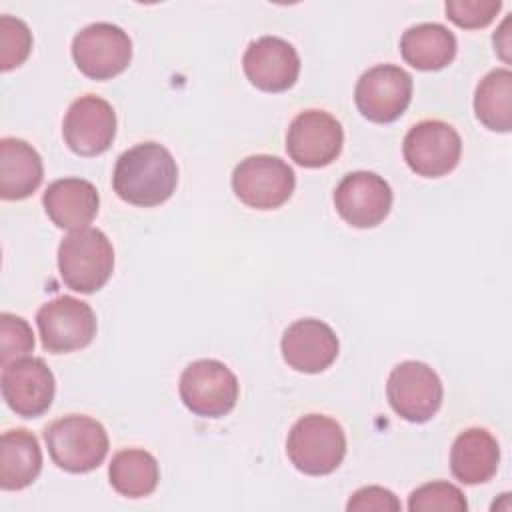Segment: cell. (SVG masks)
Returning a JSON list of instances; mask_svg holds the SVG:
<instances>
[{"mask_svg": "<svg viewBox=\"0 0 512 512\" xmlns=\"http://www.w3.org/2000/svg\"><path fill=\"white\" fill-rule=\"evenodd\" d=\"M178 184V166L168 148L142 142L124 150L114 166L112 188L132 206L152 208L166 202Z\"/></svg>", "mask_w": 512, "mask_h": 512, "instance_id": "obj_1", "label": "cell"}, {"mask_svg": "<svg viewBox=\"0 0 512 512\" xmlns=\"http://www.w3.org/2000/svg\"><path fill=\"white\" fill-rule=\"evenodd\" d=\"M44 442L52 462L72 474L96 470L110 448L106 428L84 414H68L48 424Z\"/></svg>", "mask_w": 512, "mask_h": 512, "instance_id": "obj_2", "label": "cell"}, {"mask_svg": "<svg viewBox=\"0 0 512 512\" xmlns=\"http://www.w3.org/2000/svg\"><path fill=\"white\" fill-rule=\"evenodd\" d=\"M58 270L62 282L82 294L100 290L114 270V248L98 228L70 232L58 246Z\"/></svg>", "mask_w": 512, "mask_h": 512, "instance_id": "obj_3", "label": "cell"}, {"mask_svg": "<svg viewBox=\"0 0 512 512\" xmlns=\"http://www.w3.org/2000/svg\"><path fill=\"white\" fill-rule=\"evenodd\" d=\"M286 454L296 470L308 476L332 474L346 456L342 426L324 414H306L290 428Z\"/></svg>", "mask_w": 512, "mask_h": 512, "instance_id": "obj_4", "label": "cell"}, {"mask_svg": "<svg viewBox=\"0 0 512 512\" xmlns=\"http://www.w3.org/2000/svg\"><path fill=\"white\" fill-rule=\"evenodd\" d=\"M184 406L202 418H220L234 410L240 384L236 374L220 360L202 358L190 362L178 382Z\"/></svg>", "mask_w": 512, "mask_h": 512, "instance_id": "obj_5", "label": "cell"}, {"mask_svg": "<svg viewBox=\"0 0 512 512\" xmlns=\"http://www.w3.org/2000/svg\"><path fill=\"white\" fill-rule=\"evenodd\" d=\"M294 186V170L282 158L270 154L248 156L232 172L236 198L256 210L280 208L292 196Z\"/></svg>", "mask_w": 512, "mask_h": 512, "instance_id": "obj_6", "label": "cell"}, {"mask_svg": "<svg viewBox=\"0 0 512 512\" xmlns=\"http://www.w3.org/2000/svg\"><path fill=\"white\" fill-rule=\"evenodd\" d=\"M386 396L400 418L422 424L440 410L444 388L438 374L428 364L406 360L392 368Z\"/></svg>", "mask_w": 512, "mask_h": 512, "instance_id": "obj_7", "label": "cell"}, {"mask_svg": "<svg viewBox=\"0 0 512 512\" xmlns=\"http://www.w3.org/2000/svg\"><path fill=\"white\" fill-rule=\"evenodd\" d=\"M72 58L84 76L110 80L128 68L132 40L128 32L112 22H94L74 36Z\"/></svg>", "mask_w": 512, "mask_h": 512, "instance_id": "obj_8", "label": "cell"}, {"mask_svg": "<svg viewBox=\"0 0 512 512\" xmlns=\"http://www.w3.org/2000/svg\"><path fill=\"white\" fill-rule=\"evenodd\" d=\"M36 324L44 350L68 354L86 348L96 336V314L84 300L58 296L40 306Z\"/></svg>", "mask_w": 512, "mask_h": 512, "instance_id": "obj_9", "label": "cell"}, {"mask_svg": "<svg viewBox=\"0 0 512 512\" xmlns=\"http://www.w3.org/2000/svg\"><path fill=\"white\" fill-rule=\"evenodd\" d=\"M402 152L412 172L424 178H440L458 166L462 138L448 122L422 120L406 132Z\"/></svg>", "mask_w": 512, "mask_h": 512, "instance_id": "obj_10", "label": "cell"}, {"mask_svg": "<svg viewBox=\"0 0 512 512\" xmlns=\"http://www.w3.org/2000/svg\"><path fill=\"white\" fill-rule=\"evenodd\" d=\"M412 100V76L396 64H376L356 82L354 102L364 118L376 124L398 120Z\"/></svg>", "mask_w": 512, "mask_h": 512, "instance_id": "obj_11", "label": "cell"}, {"mask_svg": "<svg viewBox=\"0 0 512 512\" xmlns=\"http://www.w3.org/2000/svg\"><path fill=\"white\" fill-rule=\"evenodd\" d=\"M0 386L8 408L22 418L42 416L50 408L56 392L52 370L36 356H22L4 364Z\"/></svg>", "mask_w": 512, "mask_h": 512, "instance_id": "obj_12", "label": "cell"}, {"mask_svg": "<svg viewBox=\"0 0 512 512\" xmlns=\"http://www.w3.org/2000/svg\"><path fill=\"white\" fill-rule=\"evenodd\" d=\"M344 144L342 124L324 110L300 112L288 128L286 152L304 168H322L332 164Z\"/></svg>", "mask_w": 512, "mask_h": 512, "instance_id": "obj_13", "label": "cell"}, {"mask_svg": "<svg viewBox=\"0 0 512 512\" xmlns=\"http://www.w3.org/2000/svg\"><path fill=\"white\" fill-rule=\"evenodd\" d=\"M62 136L78 156L106 152L116 136V112L112 104L96 94L76 98L64 116Z\"/></svg>", "mask_w": 512, "mask_h": 512, "instance_id": "obj_14", "label": "cell"}, {"mask_svg": "<svg viewBox=\"0 0 512 512\" xmlns=\"http://www.w3.org/2000/svg\"><path fill=\"white\" fill-rule=\"evenodd\" d=\"M334 206L350 226L374 228L390 214L392 188L376 172H350L334 190Z\"/></svg>", "mask_w": 512, "mask_h": 512, "instance_id": "obj_15", "label": "cell"}, {"mask_svg": "<svg viewBox=\"0 0 512 512\" xmlns=\"http://www.w3.org/2000/svg\"><path fill=\"white\" fill-rule=\"evenodd\" d=\"M242 68L250 84L258 90L284 92L298 80L300 56L290 42L278 36H262L248 44L242 56Z\"/></svg>", "mask_w": 512, "mask_h": 512, "instance_id": "obj_16", "label": "cell"}, {"mask_svg": "<svg viewBox=\"0 0 512 512\" xmlns=\"http://www.w3.org/2000/svg\"><path fill=\"white\" fill-rule=\"evenodd\" d=\"M280 350L284 362L296 372L318 374L336 360L340 344L326 322L302 318L284 330Z\"/></svg>", "mask_w": 512, "mask_h": 512, "instance_id": "obj_17", "label": "cell"}, {"mask_svg": "<svg viewBox=\"0 0 512 512\" xmlns=\"http://www.w3.org/2000/svg\"><path fill=\"white\" fill-rule=\"evenodd\" d=\"M48 218L62 230H82L96 218L100 196L92 182L84 178H60L48 184L42 196Z\"/></svg>", "mask_w": 512, "mask_h": 512, "instance_id": "obj_18", "label": "cell"}, {"mask_svg": "<svg viewBox=\"0 0 512 512\" xmlns=\"http://www.w3.org/2000/svg\"><path fill=\"white\" fill-rule=\"evenodd\" d=\"M500 462L498 440L486 428H466L450 450V468L458 482L474 486L488 482Z\"/></svg>", "mask_w": 512, "mask_h": 512, "instance_id": "obj_19", "label": "cell"}, {"mask_svg": "<svg viewBox=\"0 0 512 512\" xmlns=\"http://www.w3.org/2000/svg\"><path fill=\"white\" fill-rule=\"evenodd\" d=\"M42 178V158L32 144L20 138L0 140V196L4 200L28 198Z\"/></svg>", "mask_w": 512, "mask_h": 512, "instance_id": "obj_20", "label": "cell"}, {"mask_svg": "<svg viewBox=\"0 0 512 512\" xmlns=\"http://www.w3.org/2000/svg\"><path fill=\"white\" fill-rule=\"evenodd\" d=\"M42 470V450L38 438L26 428L6 430L0 438V486L2 490H22L30 486Z\"/></svg>", "mask_w": 512, "mask_h": 512, "instance_id": "obj_21", "label": "cell"}, {"mask_svg": "<svg viewBox=\"0 0 512 512\" xmlns=\"http://www.w3.org/2000/svg\"><path fill=\"white\" fill-rule=\"evenodd\" d=\"M456 36L438 22L410 26L400 38V52L406 64L416 70H440L456 56Z\"/></svg>", "mask_w": 512, "mask_h": 512, "instance_id": "obj_22", "label": "cell"}, {"mask_svg": "<svg viewBox=\"0 0 512 512\" xmlns=\"http://www.w3.org/2000/svg\"><path fill=\"white\" fill-rule=\"evenodd\" d=\"M108 478L120 496L144 498L156 490L160 468L150 452L142 448H126L112 456Z\"/></svg>", "mask_w": 512, "mask_h": 512, "instance_id": "obj_23", "label": "cell"}, {"mask_svg": "<svg viewBox=\"0 0 512 512\" xmlns=\"http://www.w3.org/2000/svg\"><path fill=\"white\" fill-rule=\"evenodd\" d=\"M476 118L494 132L512 128V72L508 68L490 70L474 94Z\"/></svg>", "mask_w": 512, "mask_h": 512, "instance_id": "obj_24", "label": "cell"}, {"mask_svg": "<svg viewBox=\"0 0 512 512\" xmlns=\"http://www.w3.org/2000/svg\"><path fill=\"white\" fill-rule=\"evenodd\" d=\"M32 50V32L24 20L0 16V70L8 72L26 62Z\"/></svg>", "mask_w": 512, "mask_h": 512, "instance_id": "obj_25", "label": "cell"}, {"mask_svg": "<svg viewBox=\"0 0 512 512\" xmlns=\"http://www.w3.org/2000/svg\"><path fill=\"white\" fill-rule=\"evenodd\" d=\"M466 508H468V502L462 490L444 480L422 484L408 498L410 512H430V510L466 512Z\"/></svg>", "mask_w": 512, "mask_h": 512, "instance_id": "obj_26", "label": "cell"}, {"mask_svg": "<svg viewBox=\"0 0 512 512\" xmlns=\"http://www.w3.org/2000/svg\"><path fill=\"white\" fill-rule=\"evenodd\" d=\"M34 350V334L30 324L16 314H0V362L2 366L14 358H22Z\"/></svg>", "mask_w": 512, "mask_h": 512, "instance_id": "obj_27", "label": "cell"}, {"mask_svg": "<svg viewBox=\"0 0 512 512\" xmlns=\"http://www.w3.org/2000/svg\"><path fill=\"white\" fill-rule=\"evenodd\" d=\"M500 0H448L444 4L446 16L460 28H484L500 12Z\"/></svg>", "mask_w": 512, "mask_h": 512, "instance_id": "obj_28", "label": "cell"}, {"mask_svg": "<svg viewBox=\"0 0 512 512\" xmlns=\"http://www.w3.org/2000/svg\"><path fill=\"white\" fill-rule=\"evenodd\" d=\"M348 512H366V510H400V500L382 486H364L352 494L346 504Z\"/></svg>", "mask_w": 512, "mask_h": 512, "instance_id": "obj_29", "label": "cell"}, {"mask_svg": "<svg viewBox=\"0 0 512 512\" xmlns=\"http://www.w3.org/2000/svg\"><path fill=\"white\" fill-rule=\"evenodd\" d=\"M508 24H510V18H506L500 26V30L494 34V46L498 48L500 56H502V50H508L510 48V42H508Z\"/></svg>", "mask_w": 512, "mask_h": 512, "instance_id": "obj_30", "label": "cell"}]
</instances>
